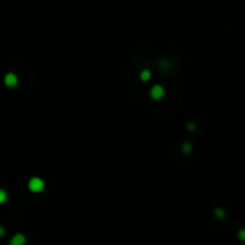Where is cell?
Wrapping results in <instances>:
<instances>
[{"label":"cell","instance_id":"6da1fadb","mask_svg":"<svg viewBox=\"0 0 245 245\" xmlns=\"http://www.w3.org/2000/svg\"><path fill=\"white\" fill-rule=\"evenodd\" d=\"M29 188H30V190L37 192V191L43 190L44 183H43V180L39 179V178H32V179H30V182H29Z\"/></svg>","mask_w":245,"mask_h":245},{"label":"cell","instance_id":"7a4b0ae2","mask_svg":"<svg viewBox=\"0 0 245 245\" xmlns=\"http://www.w3.org/2000/svg\"><path fill=\"white\" fill-rule=\"evenodd\" d=\"M164 96V87H161L160 85H155L152 87L151 90V97L154 99H160Z\"/></svg>","mask_w":245,"mask_h":245},{"label":"cell","instance_id":"3957f363","mask_svg":"<svg viewBox=\"0 0 245 245\" xmlns=\"http://www.w3.org/2000/svg\"><path fill=\"white\" fill-rule=\"evenodd\" d=\"M5 84H6L8 87H14V86L17 85V76H16L13 73L6 74V76H5Z\"/></svg>","mask_w":245,"mask_h":245},{"label":"cell","instance_id":"277c9868","mask_svg":"<svg viewBox=\"0 0 245 245\" xmlns=\"http://www.w3.org/2000/svg\"><path fill=\"white\" fill-rule=\"evenodd\" d=\"M24 241H25V238L23 234H16L13 237V239L11 240V244L12 245H22Z\"/></svg>","mask_w":245,"mask_h":245},{"label":"cell","instance_id":"5b68a950","mask_svg":"<svg viewBox=\"0 0 245 245\" xmlns=\"http://www.w3.org/2000/svg\"><path fill=\"white\" fill-rule=\"evenodd\" d=\"M140 78H141V80L142 81H148L149 80V78H151V73H149V71H142L141 72V74H140Z\"/></svg>","mask_w":245,"mask_h":245},{"label":"cell","instance_id":"8992f818","mask_svg":"<svg viewBox=\"0 0 245 245\" xmlns=\"http://www.w3.org/2000/svg\"><path fill=\"white\" fill-rule=\"evenodd\" d=\"M6 197H7L6 192H5L4 190H1V189H0V203H2V202L6 200Z\"/></svg>","mask_w":245,"mask_h":245},{"label":"cell","instance_id":"52a82bcc","mask_svg":"<svg viewBox=\"0 0 245 245\" xmlns=\"http://www.w3.org/2000/svg\"><path fill=\"white\" fill-rule=\"evenodd\" d=\"M183 148H184V152H185V153H188V152H189V151H190V148H191V146H190V145H189V143H185V145H184V147H183Z\"/></svg>","mask_w":245,"mask_h":245},{"label":"cell","instance_id":"ba28073f","mask_svg":"<svg viewBox=\"0 0 245 245\" xmlns=\"http://www.w3.org/2000/svg\"><path fill=\"white\" fill-rule=\"evenodd\" d=\"M4 233H5V231H4V228L0 226V237H1V235H4Z\"/></svg>","mask_w":245,"mask_h":245}]
</instances>
